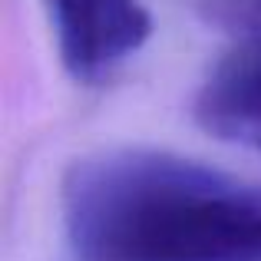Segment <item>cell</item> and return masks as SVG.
I'll list each match as a JSON object with an SVG mask.
<instances>
[{
	"label": "cell",
	"instance_id": "3957f363",
	"mask_svg": "<svg viewBox=\"0 0 261 261\" xmlns=\"http://www.w3.org/2000/svg\"><path fill=\"white\" fill-rule=\"evenodd\" d=\"M66 76L102 86L149 43L152 13L142 0H43Z\"/></svg>",
	"mask_w": 261,
	"mask_h": 261
},
{
	"label": "cell",
	"instance_id": "7a4b0ae2",
	"mask_svg": "<svg viewBox=\"0 0 261 261\" xmlns=\"http://www.w3.org/2000/svg\"><path fill=\"white\" fill-rule=\"evenodd\" d=\"M205 17L228 46L195 93V122L222 142L261 152V0H208Z\"/></svg>",
	"mask_w": 261,
	"mask_h": 261
},
{
	"label": "cell",
	"instance_id": "6da1fadb",
	"mask_svg": "<svg viewBox=\"0 0 261 261\" xmlns=\"http://www.w3.org/2000/svg\"><path fill=\"white\" fill-rule=\"evenodd\" d=\"M60 212L76 261H261V182L166 149L76 159Z\"/></svg>",
	"mask_w": 261,
	"mask_h": 261
}]
</instances>
